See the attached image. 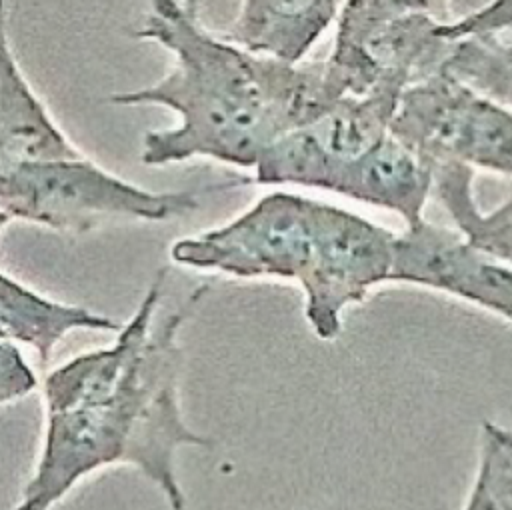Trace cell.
<instances>
[{"instance_id": "obj_9", "label": "cell", "mask_w": 512, "mask_h": 510, "mask_svg": "<svg viewBox=\"0 0 512 510\" xmlns=\"http://www.w3.org/2000/svg\"><path fill=\"white\" fill-rule=\"evenodd\" d=\"M82 154L52 118L22 74L8 38L6 2L0 0V172L22 162Z\"/></svg>"}, {"instance_id": "obj_1", "label": "cell", "mask_w": 512, "mask_h": 510, "mask_svg": "<svg viewBox=\"0 0 512 510\" xmlns=\"http://www.w3.org/2000/svg\"><path fill=\"white\" fill-rule=\"evenodd\" d=\"M166 274V266L156 272L110 346L78 354L46 374L42 446L14 510H52L82 478L110 464L134 466L172 510H184L176 450L214 442L184 422L178 334L208 286H198L152 326Z\"/></svg>"}, {"instance_id": "obj_17", "label": "cell", "mask_w": 512, "mask_h": 510, "mask_svg": "<svg viewBox=\"0 0 512 510\" xmlns=\"http://www.w3.org/2000/svg\"><path fill=\"white\" fill-rule=\"evenodd\" d=\"M8 222H10V218H8L4 212H0V232H2V228H4Z\"/></svg>"}, {"instance_id": "obj_8", "label": "cell", "mask_w": 512, "mask_h": 510, "mask_svg": "<svg viewBox=\"0 0 512 510\" xmlns=\"http://www.w3.org/2000/svg\"><path fill=\"white\" fill-rule=\"evenodd\" d=\"M316 188L390 210L410 226L424 218L432 166L388 132L358 156L336 158L324 150Z\"/></svg>"}, {"instance_id": "obj_5", "label": "cell", "mask_w": 512, "mask_h": 510, "mask_svg": "<svg viewBox=\"0 0 512 510\" xmlns=\"http://www.w3.org/2000/svg\"><path fill=\"white\" fill-rule=\"evenodd\" d=\"M390 134L432 168L460 162L512 176V110L442 70L402 92Z\"/></svg>"}, {"instance_id": "obj_7", "label": "cell", "mask_w": 512, "mask_h": 510, "mask_svg": "<svg viewBox=\"0 0 512 510\" xmlns=\"http://www.w3.org/2000/svg\"><path fill=\"white\" fill-rule=\"evenodd\" d=\"M390 282L444 292L512 322V268L472 248L456 228L422 218L398 232Z\"/></svg>"}, {"instance_id": "obj_6", "label": "cell", "mask_w": 512, "mask_h": 510, "mask_svg": "<svg viewBox=\"0 0 512 510\" xmlns=\"http://www.w3.org/2000/svg\"><path fill=\"white\" fill-rule=\"evenodd\" d=\"M394 230L352 210L324 202L320 254L310 280L300 288L304 318L320 340L342 332L344 312L390 282Z\"/></svg>"}, {"instance_id": "obj_2", "label": "cell", "mask_w": 512, "mask_h": 510, "mask_svg": "<svg viewBox=\"0 0 512 510\" xmlns=\"http://www.w3.org/2000/svg\"><path fill=\"white\" fill-rule=\"evenodd\" d=\"M136 36L166 48L172 66L146 88L110 94V102L162 106L178 118L144 134L146 166L208 158L254 168L272 142L344 98L324 60L288 64L252 54L206 28L198 0H152Z\"/></svg>"}, {"instance_id": "obj_13", "label": "cell", "mask_w": 512, "mask_h": 510, "mask_svg": "<svg viewBox=\"0 0 512 510\" xmlns=\"http://www.w3.org/2000/svg\"><path fill=\"white\" fill-rule=\"evenodd\" d=\"M442 72L474 92L512 110V44L490 34L460 36L452 44Z\"/></svg>"}, {"instance_id": "obj_14", "label": "cell", "mask_w": 512, "mask_h": 510, "mask_svg": "<svg viewBox=\"0 0 512 510\" xmlns=\"http://www.w3.org/2000/svg\"><path fill=\"white\" fill-rule=\"evenodd\" d=\"M462 510H512V432L496 422L480 426L478 468Z\"/></svg>"}, {"instance_id": "obj_3", "label": "cell", "mask_w": 512, "mask_h": 510, "mask_svg": "<svg viewBox=\"0 0 512 510\" xmlns=\"http://www.w3.org/2000/svg\"><path fill=\"white\" fill-rule=\"evenodd\" d=\"M198 208L190 190L152 192L88 156L14 164L0 172V212L58 232H88L106 218L162 222Z\"/></svg>"}, {"instance_id": "obj_12", "label": "cell", "mask_w": 512, "mask_h": 510, "mask_svg": "<svg viewBox=\"0 0 512 510\" xmlns=\"http://www.w3.org/2000/svg\"><path fill=\"white\" fill-rule=\"evenodd\" d=\"M432 194L472 248L512 268V190L502 204L482 212L474 198V170L440 162L432 168Z\"/></svg>"}, {"instance_id": "obj_18", "label": "cell", "mask_w": 512, "mask_h": 510, "mask_svg": "<svg viewBox=\"0 0 512 510\" xmlns=\"http://www.w3.org/2000/svg\"><path fill=\"white\" fill-rule=\"evenodd\" d=\"M508 40H510V44H512V38H508Z\"/></svg>"}, {"instance_id": "obj_11", "label": "cell", "mask_w": 512, "mask_h": 510, "mask_svg": "<svg viewBox=\"0 0 512 510\" xmlns=\"http://www.w3.org/2000/svg\"><path fill=\"white\" fill-rule=\"evenodd\" d=\"M110 316L34 292L0 272V338L34 348L46 364L56 344L74 330H118Z\"/></svg>"}, {"instance_id": "obj_15", "label": "cell", "mask_w": 512, "mask_h": 510, "mask_svg": "<svg viewBox=\"0 0 512 510\" xmlns=\"http://www.w3.org/2000/svg\"><path fill=\"white\" fill-rule=\"evenodd\" d=\"M36 386L38 378L22 350L14 342L0 338V406L24 398Z\"/></svg>"}, {"instance_id": "obj_4", "label": "cell", "mask_w": 512, "mask_h": 510, "mask_svg": "<svg viewBox=\"0 0 512 510\" xmlns=\"http://www.w3.org/2000/svg\"><path fill=\"white\" fill-rule=\"evenodd\" d=\"M322 200L270 192L222 226L184 236L170 260L240 280H286L300 288L320 254Z\"/></svg>"}, {"instance_id": "obj_10", "label": "cell", "mask_w": 512, "mask_h": 510, "mask_svg": "<svg viewBox=\"0 0 512 510\" xmlns=\"http://www.w3.org/2000/svg\"><path fill=\"white\" fill-rule=\"evenodd\" d=\"M342 2L240 0L236 18L220 36L252 54L298 64L338 18Z\"/></svg>"}, {"instance_id": "obj_16", "label": "cell", "mask_w": 512, "mask_h": 510, "mask_svg": "<svg viewBox=\"0 0 512 510\" xmlns=\"http://www.w3.org/2000/svg\"><path fill=\"white\" fill-rule=\"evenodd\" d=\"M450 28L456 38L470 34L504 38L506 32H512V0H490L460 18H452Z\"/></svg>"}]
</instances>
